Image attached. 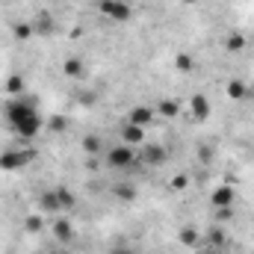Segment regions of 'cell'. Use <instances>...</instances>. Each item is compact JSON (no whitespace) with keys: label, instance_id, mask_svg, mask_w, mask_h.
<instances>
[{"label":"cell","instance_id":"30bf717a","mask_svg":"<svg viewBox=\"0 0 254 254\" xmlns=\"http://www.w3.org/2000/svg\"><path fill=\"white\" fill-rule=\"evenodd\" d=\"M122 142L125 145H142L145 142V127H136V125H125L122 127Z\"/></svg>","mask_w":254,"mask_h":254},{"label":"cell","instance_id":"3957f363","mask_svg":"<svg viewBox=\"0 0 254 254\" xmlns=\"http://www.w3.org/2000/svg\"><path fill=\"white\" fill-rule=\"evenodd\" d=\"M101 15L122 24V21H127V18L133 15V9H130L127 0H101Z\"/></svg>","mask_w":254,"mask_h":254},{"label":"cell","instance_id":"5b68a950","mask_svg":"<svg viewBox=\"0 0 254 254\" xmlns=\"http://www.w3.org/2000/svg\"><path fill=\"white\" fill-rule=\"evenodd\" d=\"M154 116H157V110H154V107H145V104H139V107H133V110L127 113V125H136V127H151V122H154Z\"/></svg>","mask_w":254,"mask_h":254},{"label":"cell","instance_id":"f1b7e54d","mask_svg":"<svg viewBox=\"0 0 254 254\" xmlns=\"http://www.w3.org/2000/svg\"><path fill=\"white\" fill-rule=\"evenodd\" d=\"M249 101L254 104V83H249Z\"/></svg>","mask_w":254,"mask_h":254},{"label":"cell","instance_id":"7402d4cb","mask_svg":"<svg viewBox=\"0 0 254 254\" xmlns=\"http://www.w3.org/2000/svg\"><path fill=\"white\" fill-rule=\"evenodd\" d=\"M175 68H178V71H192V68H195V60H192L190 54H178V57H175Z\"/></svg>","mask_w":254,"mask_h":254},{"label":"cell","instance_id":"e0dca14e","mask_svg":"<svg viewBox=\"0 0 254 254\" xmlns=\"http://www.w3.org/2000/svg\"><path fill=\"white\" fill-rule=\"evenodd\" d=\"M113 195H116L119 201H133V198H136V187H133V184H116V187H113Z\"/></svg>","mask_w":254,"mask_h":254},{"label":"cell","instance_id":"484cf974","mask_svg":"<svg viewBox=\"0 0 254 254\" xmlns=\"http://www.w3.org/2000/svg\"><path fill=\"white\" fill-rule=\"evenodd\" d=\"M187 187H190V178H187V175H178V178H172V190H175V192H184Z\"/></svg>","mask_w":254,"mask_h":254},{"label":"cell","instance_id":"9a60e30c","mask_svg":"<svg viewBox=\"0 0 254 254\" xmlns=\"http://www.w3.org/2000/svg\"><path fill=\"white\" fill-rule=\"evenodd\" d=\"M157 113H163L166 119H175V116L181 113V104H178V101H172V98H163V101L157 104Z\"/></svg>","mask_w":254,"mask_h":254},{"label":"cell","instance_id":"8fae6325","mask_svg":"<svg viewBox=\"0 0 254 254\" xmlns=\"http://www.w3.org/2000/svg\"><path fill=\"white\" fill-rule=\"evenodd\" d=\"M246 48H249L246 33H228V39H225V51L228 54H243Z\"/></svg>","mask_w":254,"mask_h":254},{"label":"cell","instance_id":"44dd1931","mask_svg":"<svg viewBox=\"0 0 254 254\" xmlns=\"http://www.w3.org/2000/svg\"><path fill=\"white\" fill-rule=\"evenodd\" d=\"M181 243L190 246V249H198V231H195V228H184V231H181Z\"/></svg>","mask_w":254,"mask_h":254},{"label":"cell","instance_id":"4316f807","mask_svg":"<svg viewBox=\"0 0 254 254\" xmlns=\"http://www.w3.org/2000/svg\"><path fill=\"white\" fill-rule=\"evenodd\" d=\"M65 125H68V119H63V116H54V119H51V130H54V133H63Z\"/></svg>","mask_w":254,"mask_h":254},{"label":"cell","instance_id":"4dcf8cb0","mask_svg":"<svg viewBox=\"0 0 254 254\" xmlns=\"http://www.w3.org/2000/svg\"><path fill=\"white\" fill-rule=\"evenodd\" d=\"M60 254H63V252H60Z\"/></svg>","mask_w":254,"mask_h":254},{"label":"cell","instance_id":"d6986e66","mask_svg":"<svg viewBox=\"0 0 254 254\" xmlns=\"http://www.w3.org/2000/svg\"><path fill=\"white\" fill-rule=\"evenodd\" d=\"M6 92H9V95H21V92H24V77H21V74H12V77L6 80Z\"/></svg>","mask_w":254,"mask_h":254},{"label":"cell","instance_id":"277c9868","mask_svg":"<svg viewBox=\"0 0 254 254\" xmlns=\"http://www.w3.org/2000/svg\"><path fill=\"white\" fill-rule=\"evenodd\" d=\"M107 166L110 169H130L133 166V148L130 145H113L110 151H107Z\"/></svg>","mask_w":254,"mask_h":254},{"label":"cell","instance_id":"8992f818","mask_svg":"<svg viewBox=\"0 0 254 254\" xmlns=\"http://www.w3.org/2000/svg\"><path fill=\"white\" fill-rule=\"evenodd\" d=\"M30 24H33V36H54V33H57V21H54L48 12H42V15L33 18Z\"/></svg>","mask_w":254,"mask_h":254},{"label":"cell","instance_id":"4fadbf2b","mask_svg":"<svg viewBox=\"0 0 254 254\" xmlns=\"http://www.w3.org/2000/svg\"><path fill=\"white\" fill-rule=\"evenodd\" d=\"M42 207H45L48 213H54V216H60V213H63V204H60V198H57V190L42 192Z\"/></svg>","mask_w":254,"mask_h":254},{"label":"cell","instance_id":"d4e9b609","mask_svg":"<svg viewBox=\"0 0 254 254\" xmlns=\"http://www.w3.org/2000/svg\"><path fill=\"white\" fill-rule=\"evenodd\" d=\"M24 228H27L30 234H39V231H42V219H39V216H27V219H24Z\"/></svg>","mask_w":254,"mask_h":254},{"label":"cell","instance_id":"ac0fdd59","mask_svg":"<svg viewBox=\"0 0 254 254\" xmlns=\"http://www.w3.org/2000/svg\"><path fill=\"white\" fill-rule=\"evenodd\" d=\"M57 198H60V204H63V210H71V207L77 204V198H74V192L68 190V187H57Z\"/></svg>","mask_w":254,"mask_h":254},{"label":"cell","instance_id":"cb8c5ba5","mask_svg":"<svg viewBox=\"0 0 254 254\" xmlns=\"http://www.w3.org/2000/svg\"><path fill=\"white\" fill-rule=\"evenodd\" d=\"M30 36H33V24H27V21H24V24H15V39L24 42V39H30Z\"/></svg>","mask_w":254,"mask_h":254},{"label":"cell","instance_id":"7c38bea8","mask_svg":"<svg viewBox=\"0 0 254 254\" xmlns=\"http://www.w3.org/2000/svg\"><path fill=\"white\" fill-rule=\"evenodd\" d=\"M142 157H145V163H148V166H163L169 154H166V148H163V145H148Z\"/></svg>","mask_w":254,"mask_h":254},{"label":"cell","instance_id":"52a82bcc","mask_svg":"<svg viewBox=\"0 0 254 254\" xmlns=\"http://www.w3.org/2000/svg\"><path fill=\"white\" fill-rule=\"evenodd\" d=\"M210 201H213V207L219 210V207H231L234 201H237V192H234V187H216L213 190V195H210Z\"/></svg>","mask_w":254,"mask_h":254},{"label":"cell","instance_id":"6da1fadb","mask_svg":"<svg viewBox=\"0 0 254 254\" xmlns=\"http://www.w3.org/2000/svg\"><path fill=\"white\" fill-rule=\"evenodd\" d=\"M3 113H6V122H9V127H12L21 139H33V136H39V130L45 127L42 116H39V110H36V101H27V98H12V101H6Z\"/></svg>","mask_w":254,"mask_h":254},{"label":"cell","instance_id":"f546056e","mask_svg":"<svg viewBox=\"0 0 254 254\" xmlns=\"http://www.w3.org/2000/svg\"><path fill=\"white\" fill-rule=\"evenodd\" d=\"M184 3H198V0H184Z\"/></svg>","mask_w":254,"mask_h":254},{"label":"cell","instance_id":"5bb4252c","mask_svg":"<svg viewBox=\"0 0 254 254\" xmlns=\"http://www.w3.org/2000/svg\"><path fill=\"white\" fill-rule=\"evenodd\" d=\"M51 228H54V237H57L60 243H68V240L74 237V231H71V225H68L65 219H60V216H57V222H54Z\"/></svg>","mask_w":254,"mask_h":254},{"label":"cell","instance_id":"83f0119b","mask_svg":"<svg viewBox=\"0 0 254 254\" xmlns=\"http://www.w3.org/2000/svg\"><path fill=\"white\" fill-rule=\"evenodd\" d=\"M110 254H136V249H133V246H127V243H119V246H113V249H110Z\"/></svg>","mask_w":254,"mask_h":254},{"label":"cell","instance_id":"7a4b0ae2","mask_svg":"<svg viewBox=\"0 0 254 254\" xmlns=\"http://www.w3.org/2000/svg\"><path fill=\"white\" fill-rule=\"evenodd\" d=\"M36 157V151H3L0 154V172H18V169H24L30 160Z\"/></svg>","mask_w":254,"mask_h":254},{"label":"cell","instance_id":"9c48e42d","mask_svg":"<svg viewBox=\"0 0 254 254\" xmlns=\"http://www.w3.org/2000/svg\"><path fill=\"white\" fill-rule=\"evenodd\" d=\"M190 110H192V116H195L198 122H207V119H210V101H207L204 95H192Z\"/></svg>","mask_w":254,"mask_h":254},{"label":"cell","instance_id":"2e32d148","mask_svg":"<svg viewBox=\"0 0 254 254\" xmlns=\"http://www.w3.org/2000/svg\"><path fill=\"white\" fill-rule=\"evenodd\" d=\"M63 71L68 74V77H74V80H80L83 77V63H80V57H68L63 65Z\"/></svg>","mask_w":254,"mask_h":254},{"label":"cell","instance_id":"603a6c76","mask_svg":"<svg viewBox=\"0 0 254 254\" xmlns=\"http://www.w3.org/2000/svg\"><path fill=\"white\" fill-rule=\"evenodd\" d=\"M207 243H210L213 249H219V246H225V231H222V228H213V231L207 234Z\"/></svg>","mask_w":254,"mask_h":254},{"label":"cell","instance_id":"ba28073f","mask_svg":"<svg viewBox=\"0 0 254 254\" xmlns=\"http://www.w3.org/2000/svg\"><path fill=\"white\" fill-rule=\"evenodd\" d=\"M225 92H228V98H231V101H249V83H246V80H240V77L228 80Z\"/></svg>","mask_w":254,"mask_h":254},{"label":"cell","instance_id":"ffe728a7","mask_svg":"<svg viewBox=\"0 0 254 254\" xmlns=\"http://www.w3.org/2000/svg\"><path fill=\"white\" fill-rule=\"evenodd\" d=\"M83 151H86V154H101V151H104V142H101L98 136H86V139H83Z\"/></svg>","mask_w":254,"mask_h":254}]
</instances>
